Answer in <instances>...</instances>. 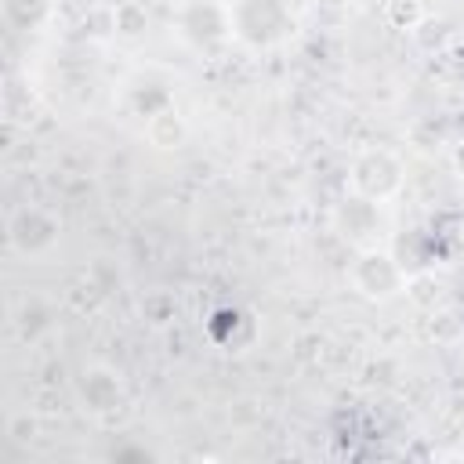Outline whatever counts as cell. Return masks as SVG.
I'll return each mask as SVG.
<instances>
[{"mask_svg": "<svg viewBox=\"0 0 464 464\" xmlns=\"http://www.w3.org/2000/svg\"><path fill=\"white\" fill-rule=\"evenodd\" d=\"M7 236H11V246L14 250L40 254V250H47L58 239V221L47 210H40V207H22L7 221Z\"/></svg>", "mask_w": 464, "mask_h": 464, "instance_id": "obj_1", "label": "cell"}, {"mask_svg": "<svg viewBox=\"0 0 464 464\" xmlns=\"http://www.w3.org/2000/svg\"><path fill=\"white\" fill-rule=\"evenodd\" d=\"M352 279H355V286H359L366 297H392V294L399 290V283H402V272H399V265H395L384 250H366V254L355 261Z\"/></svg>", "mask_w": 464, "mask_h": 464, "instance_id": "obj_2", "label": "cell"}, {"mask_svg": "<svg viewBox=\"0 0 464 464\" xmlns=\"http://www.w3.org/2000/svg\"><path fill=\"white\" fill-rule=\"evenodd\" d=\"M352 181L366 199H384L399 188V167L388 152H366V156H359Z\"/></svg>", "mask_w": 464, "mask_h": 464, "instance_id": "obj_3", "label": "cell"}, {"mask_svg": "<svg viewBox=\"0 0 464 464\" xmlns=\"http://www.w3.org/2000/svg\"><path fill=\"white\" fill-rule=\"evenodd\" d=\"M80 395H83V402H87L91 410H109V406H116V399H120V381H116L109 370H91L87 381L80 384Z\"/></svg>", "mask_w": 464, "mask_h": 464, "instance_id": "obj_4", "label": "cell"}, {"mask_svg": "<svg viewBox=\"0 0 464 464\" xmlns=\"http://www.w3.org/2000/svg\"><path fill=\"white\" fill-rule=\"evenodd\" d=\"M420 14H424L420 0H388V18H392L399 29L417 25V22H420Z\"/></svg>", "mask_w": 464, "mask_h": 464, "instance_id": "obj_5", "label": "cell"}, {"mask_svg": "<svg viewBox=\"0 0 464 464\" xmlns=\"http://www.w3.org/2000/svg\"><path fill=\"white\" fill-rule=\"evenodd\" d=\"M457 167H460V170H464V149H460V152H457Z\"/></svg>", "mask_w": 464, "mask_h": 464, "instance_id": "obj_6", "label": "cell"}]
</instances>
